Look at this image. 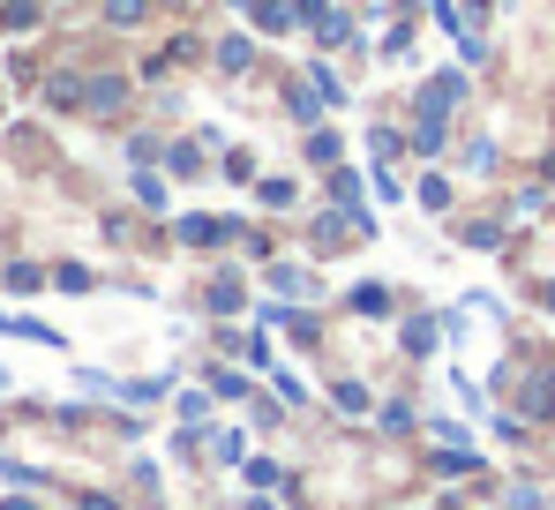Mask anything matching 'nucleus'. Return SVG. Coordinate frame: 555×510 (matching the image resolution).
Instances as JSON below:
<instances>
[{
  "mask_svg": "<svg viewBox=\"0 0 555 510\" xmlns=\"http://www.w3.org/2000/svg\"><path fill=\"white\" fill-rule=\"evenodd\" d=\"M241 308H248V285H241L233 270H218V278H210V316H241Z\"/></svg>",
  "mask_w": 555,
  "mask_h": 510,
  "instance_id": "1",
  "label": "nucleus"
},
{
  "mask_svg": "<svg viewBox=\"0 0 555 510\" xmlns=\"http://www.w3.org/2000/svg\"><path fill=\"white\" fill-rule=\"evenodd\" d=\"M518 413H526V421H555V375H533V383H526Z\"/></svg>",
  "mask_w": 555,
  "mask_h": 510,
  "instance_id": "2",
  "label": "nucleus"
},
{
  "mask_svg": "<svg viewBox=\"0 0 555 510\" xmlns=\"http://www.w3.org/2000/svg\"><path fill=\"white\" fill-rule=\"evenodd\" d=\"M346 308H353V316H375V323H383V316H390V285H353V293H346Z\"/></svg>",
  "mask_w": 555,
  "mask_h": 510,
  "instance_id": "3",
  "label": "nucleus"
},
{
  "mask_svg": "<svg viewBox=\"0 0 555 510\" xmlns=\"http://www.w3.org/2000/svg\"><path fill=\"white\" fill-rule=\"evenodd\" d=\"M241 481H248V488H293L278 458H248V466H241Z\"/></svg>",
  "mask_w": 555,
  "mask_h": 510,
  "instance_id": "4",
  "label": "nucleus"
},
{
  "mask_svg": "<svg viewBox=\"0 0 555 510\" xmlns=\"http://www.w3.org/2000/svg\"><path fill=\"white\" fill-rule=\"evenodd\" d=\"M210 458H218V466H248V443H241V428H218V435H210Z\"/></svg>",
  "mask_w": 555,
  "mask_h": 510,
  "instance_id": "5",
  "label": "nucleus"
},
{
  "mask_svg": "<svg viewBox=\"0 0 555 510\" xmlns=\"http://www.w3.org/2000/svg\"><path fill=\"white\" fill-rule=\"evenodd\" d=\"M248 8H256V23H263V30H293V23H300V15H293V8H285V0H248Z\"/></svg>",
  "mask_w": 555,
  "mask_h": 510,
  "instance_id": "6",
  "label": "nucleus"
},
{
  "mask_svg": "<svg viewBox=\"0 0 555 510\" xmlns=\"http://www.w3.org/2000/svg\"><path fill=\"white\" fill-rule=\"evenodd\" d=\"M428 466H436L443 481H459V473H480V458H473V450H436Z\"/></svg>",
  "mask_w": 555,
  "mask_h": 510,
  "instance_id": "7",
  "label": "nucleus"
},
{
  "mask_svg": "<svg viewBox=\"0 0 555 510\" xmlns=\"http://www.w3.org/2000/svg\"><path fill=\"white\" fill-rule=\"evenodd\" d=\"M331 203L338 211H361V173H331Z\"/></svg>",
  "mask_w": 555,
  "mask_h": 510,
  "instance_id": "8",
  "label": "nucleus"
},
{
  "mask_svg": "<svg viewBox=\"0 0 555 510\" xmlns=\"http://www.w3.org/2000/svg\"><path fill=\"white\" fill-rule=\"evenodd\" d=\"M413 195H421L428 211H451V180H443V173H421V188H413Z\"/></svg>",
  "mask_w": 555,
  "mask_h": 510,
  "instance_id": "9",
  "label": "nucleus"
},
{
  "mask_svg": "<svg viewBox=\"0 0 555 510\" xmlns=\"http://www.w3.org/2000/svg\"><path fill=\"white\" fill-rule=\"evenodd\" d=\"M271 285H278V293H315V278H308L300 263H278V270H271Z\"/></svg>",
  "mask_w": 555,
  "mask_h": 510,
  "instance_id": "10",
  "label": "nucleus"
},
{
  "mask_svg": "<svg viewBox=\"0 0 555 510\" xmlns=\"http://www.w3.org/2000/svg\"><path fill=\"white\" fill-rule=\"evenodd\" d=\"M405 353H413V360H421V353H436V323H428V316H413V323H405Z\"/></svg>",
  "mask_w": 555,
  "mask_h": 510,
  "instance_id": "11",
  "label": "nucleus"
},
{
  "mask_svg": "<svg viewBox=\"0 0 555 510\" xmlns=\"http://www.w3.org/2000/svg\"><path fill=\"white\" fill-rule=\"evenodd\" d=\"M210 391H218V398H256V391H248V375H241V368H218V375H210Z\"/></svg>",
  "mask_w": 555,
  "mask_h": 510,
  "instance_id": "12",
  "label": "nucleus"
},
{
  "mask_svg": "<svg viewBox=\"0 0 555 510\" xmlns=\"http://www.w3.org/2000/svg\"><path fill=\"white\" fill-rule=\"evenodd\" d=\"M331 398H338V413H369V383H353V375H346Z\"/></svg>",
  "mask_w": 555,
  "mask_h": 510,
  "instance_id": "13",
  "label": "nucleus"
},
{
  "mask_svg": "<svg viewBox=\"0 0 555 510\" xmlns=\"http://www.w3.org/2000/svg\"><path fill=\"white\" fill-rule=\"evenodd\" d=\"M120 98H128V90H120V76H98V84H91V105H98V113H113Z\"/></svg>",
  "mask_w": 555,
  "mask_h": 510,
  "instance_id": "14",
  "label": "nucleus"
},
{
  "mask_svg": "<svg viewBox=\"0 0 555 510\" xmlns=\"http://www.w3.org/2000/svg\"><path fill=\"white\" fill-rule=\"evenodd\" d=\"M308 158H315V166H338V136L315 128V136H308Z\"/></svg>",
  "mask_w": 555,
  "mask_h": 510,
  "instance_id": "15",
  "label": "nucleus"
},
{
  "mask_svg": "<svg viewBox=\"0 0 555 510\" xmlns=\"http://www.w3.org/2000/svg\"><path fill=\"white\" fill-rule=\"evenodd\" d=\"M135 203H143V211H166V180L143 173V180H135Z\"/></svg>",
  "mask_w": 555,
  "mask_h": 510,
  "instance_id": "16",
  "label": "nucleus"
},
{
  "mask_svg": "<svg viewBox=\"0 0 555 510\" xmlns=\"http://www.w3.org/2000/svg\"><path fill=\"white\" fill-rule=\"evenodd\" d=\"M203 413H210V398H203V391H181V428H195Z\"/></svg>",
  "mask_w": 555,
  "mask_h": 510,
  "instance_id": "17",
  "label": "nucleus"
},
{
  "mask_svg": "<svg viewBox=\"0 0 555 510\" xmlns=\"http://www.w3.org/2000/svg\"><path fill=\"white\" fill-rule=\"evenodd\" d=\"M218 61H225V68H248L256 53H248V38H225V46H218Z\"/></svg>",
  "mask_w": 555,
  "mask_h": 510,
  "instance_id": "18",
  "label": "nucleus"
},
{
  "mask_svg": "<svg viewBox=\"0 0 555 510\" xmlns=\"http://www.w3.org/2000/svg\"><path fill=\"white\" fill-rule=\"evenodd\" d=\"M61 293H91V270L83 263H61Z\"/></svg>",
  "mask_w": 555,
  "mask_h": 510,
  "instance_id": "19",
  "label": "nucleus"
},
{
  "mask_svg": "<svg viewBox=\"0 0 555 510\" xmlns=\"http://www.w3.org/2000/svg\"><path fill=\"white\" fill-rule=\"evenodd\" d=\"M113 23H143V0H113Z\"/></svg>",
  "mask_w": 555,
  "mask_h": 510,
  "instance_id": "20",
  "label": "nucleus"
},
{
  "mask_svg": "<svg viewBox=\"0 0 555 510\" xmlns=\"http://www.w3.org/2000/svg\"><path fill=\"white\" fill-rule=\"evenodd\" d=\"M541 173H555V151H548V158H541Z\"/></svg>",
  "mask_w": 555,
  "mask_h": 510,
  "instance_id": "21",
  "label": "nucleus"
},
{
  "mask_svg": "<svg viewBox=\"0 0 555 510\" xmlns=\"http://www.w3.org/2000/svg\"><path fill=\"white\" fill-rule=\"evenodd\" d=\"M548 316H555V285H548Z\"/></svg>",
  "mask_w": 555,
  "mask_h": 510,
  "instance_id": "22",
  "label": "nucleus"
}]
</instances>
